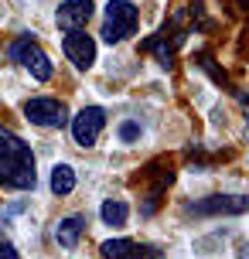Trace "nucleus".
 Returning <instances> with one entry per match:
<instances>
[{"label":"nucleus","instance_id":"nucleus-1","mask_svg":"<svg viewBox=\"0 0 249 259\" xmlns=\"http://www.w3.org/2000/svg\"><path fill=\"white\" fill-rule=\"evenodd\" d=\"M38 170H34V154L14 130L0 126V188L14 191H34Z\"/></svg>","mask_w":249,"mask_h":259},{"label":"nucleus","instance_id":"nucleus-2","mask_svg":"<svg viewBox=\"0 0 249 259\" xmlns=\"http://www.w3.org/2000/svg\"><path fill=\"white\" fill-rule=\"evenodd\" d=\"M137 27H140V11L130 0H109L106 4V24H103L106 45H119L123 38L137 34Z\"/></svg>","mask_w":249,"mask_h":259},{"label":"nucleus","instance_id":"nucleus-3","mask_svg":"<svg viewBox=\"0 0 249 259\" xmlns=\"http://www.w3.org/2000/svg\"><path fill=\"white\" fill-rule=\"evenodd\" d=\"M7 58H11V62H21L27 72H31V75L38 78V82H48V78L55 75L52 58L45 55V48H41V45L31 38V34H24V38L14 41L11 48H7Z\"/></svg>","mask_w":249,"mask_h":259},{"label":"nucleus","instance_id":"nucleus-4","mask_svg":"<svg viewBox=\"0 0 249 259\" xmlns=\"http://www.w3.org/2000/svg\"><path fill=\"white\" fill-rule=\"evenodd\" d=\"M24 116L31 119L34 126L62 130V126H68V106L62 103V99L38 96V99H27V103H24Z\"/></svg>","mask_w":249,"mask_h":259},{"label":"nucleus","instance_id":"nucleus-5","mask_svg":"<svg viewBox=\"0 0 249 259\" xmlns=\"http://www.w3.org/2000/svg\"><path fill=\"white\" fill-rule=\"evenodd\" d=\"M68 126H72V140L79 147H96V140L106 126V109L103 106H86L75 116H68Z\"/></svg>","mask_w":249,"mask_h":259},{"label":"nucleus","instance_id":"nucleus-6","mask_svg":"<svg viewBox=\"0 0 249 259\" xmlns=\"http://www.w3.org/2000/svg\"><path fill=\"white\" fill-rule=\"evenodd\" d=\"M62 52H65V58L75 65L79 72H86V68L96 65V41H92V34H86V27H79V31H65Z\"/></svg>","mask_w":249,"mask_h":259},{"label":"nucleus","instance_id":"nucleus-7","mask_svg":"<svg viewBox=\"0 0 249 259\" xmlns=\"http://www.w3.org/2000/svg\"><path fill=\"white\" fill-rule=\"evenodd\" d=\"M246 208H249V198H242V194H212L205 201L188 205L184 211L188 215H242Z\"/></svg>","mask_w":249,"mask_h":259},{"label":"nucleus","instance_id":"nucleus-8","mask_svg":"<svg viewBox=\"0 0 249 259\" xmlns=\"http://www.w3.org/2000/svg\"><path fill=\"white\" fill-rule=\"evenodd\" d=\"M92 11H96L92 0H65L58 7V14H55V24L62 27V31H79V27L89 24Z\"/></svg>","mask_w":249,"mask_h":259},{"label":"nucleus","instance_id":"nucleus-9","mask_svg":"<svg viewBox=\"0 0 249 259\" xmlns=\"http://www.w3.org/2000/svg\"><path fill=\"white\" fill-rule=\"evenodd\" d=\"M82 232H86V215H65V219L55 225V239H58L62 249H75Z\"/></svg>","mask_w":249,"mask_h":259},{"label":"nucleus","instance_id":"nucleus-10","mask_svg":"<svg viewBox=\"0 0 249 259\" xmlns=\"http://www.w3.org/2000/svg\"><path fill=\"white\" fill-rule=\"evenodd\" d=\"M99 219H103L106 225L119 229V225H127V219H130V205L119 201V198H109V201H103V208H99Z\"/></svg>","mask_w":249,"mask_h":259},{"label":"nucleus","instance_id":"nucleus-11","mask_svg":"<svg viewBox=\"0 0 249 259\" xmlns=\"http://www.w3.org/2000/svg\"><path fill=\"white\" fill-rule=\"evenodd\" d=\"M52 191L58 194V198L75 191V167H72V164H55L52 167Z\"/></svg>","mask_w":249,"mask_h":259},{"label":"nucleus","instance_id":"nucleus-12","mask_svg":"<svg viewBox=\"0 0 249 259\" xmlns=\"http://www.w3.org/2000/svg\"><path fill=\"white\" fill-rule=\"evenodd\" d=\"M133 246H137V242H130V239H106L103 246H99V252H103L106 259H130Z\"/></svg>","mask_w":249,"mask_h":259},{"label":"nucleus","instance_id":"nucleus-13","mask_svg":"<svg viewBox=\"0 0 249 259\" xmlns=\"http://www.w3.org/2000/svg\"><path fill=\"white\" fill-rule=\"evenodd\" d=\"M198 65H201V68H205V72H209V75L215 78L219 85H225V89H229V75H225L222 68H219V65L212 62V55H209V52H198Z\"/></svg>","mask_w":249,"mask_h":259},{"label":"nucleus","instance_id":"nucleus-14","mask_svg":"<svg viewBox=\"0 0 249 259\" xmlns=\"http://www.w3.org/2000/svg\"><path fill=\"white\" fill-rule=\"evenodd\" d=\"M137 137H140V126H137V123H123V126H119V140L123 143H133Z\"/></svg>","mask_w":249,"mask_h":259},{"label":"nucleus","instance_id":"nucleus-15","mask_svg":"<svg viewBox=\"0 0 249 259\" xmlns=\"http://www.w3.org/2000/svg\"><path fill=\"white\" fill-rule=\"evenodd\" d=\"M0 259H21L17 256V246L14 242H0Z\"/></svg>","mask_w":249,"mask_h":259},{"label":"nucleus","instance_id":"nucleus-16","mask_svg":"<svg viewBox=\"0 0 249 259\" xmlns=\"http://www.w3.org/2000/svg\"><path fill=\"white\" fill-rule=\"evenodd\" d=\"M147 259H160V252H150V256H147Z\"/></svg>","mask_w":249,"mask_h":259}]
</instances>
